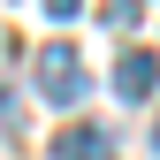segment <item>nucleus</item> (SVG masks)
<instances>
[{"label": "nucleus", "mask_w": 160, "mask_h": 160, "mask_svg": "<svg viewBox=\"0 0 160 160\" xmlns=\"http://www.w3.org/2000/svg\"><path fill=\"white\" fill-rule=\"evenodd\" d=\"M114 92L130 99V107H145L152 99V53L137 46V53H122V69H114Z\"/></svg>", "instance_id": "nucleus-3"}, {"label": "nucleus", "mask_w": 160, "mask_h": 160, "mask_svg": "<svg viewBox=\"0 0 160 160\" xmlns=\"http://www.w3.org/2000/svg\"><path fill=\"white\" fill-rule=\"evenodd\" d=\"M38 92L53 99V107H76V99L92 92L84 61H76V46H38Z\"/></svg>", "instance_id": "nucleus-1"}, {"label": "nucleus", "mask_w": 160, "mask_h": 160, "mask_svg": "<svg viewBox=\"0 0 160 160\" xmlns=\"http://www.w3.org/2000/svg\"><path fill=\"white\" fill-rule=\"evenodd\" d=\"M53 160H114V137L99 130V122H69V130H53Z\"/></svg>", "instance_id": "nucleus-2"}]
</instances>
